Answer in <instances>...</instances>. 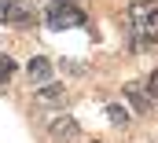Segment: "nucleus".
Returning <instances> with one entry per match:
<instances>
[{
  "label": "nucleus",
  "instance_id": "f257e3e1",
  "mask_svg": "<svg viewBox=\"0 0 158 143\" xmlns=\"http://www.w3.org/2000/svg\"><path fill=\"white\" fill-rule=\"evenodd\" d=\"M129 18H132V30L143 40L158 44V0H132L129 4Z\"/></svg>",
  "mask_w": 158,
  "mask_h": 143
},
{
  "label": "nucleus",
  "instance_id": "f03ea898",
  "mask_svg": "<svg viewBox=\"0 0 158 143\" xmlns=\"http://www.w3.org/2000/svg\"><path fill=\"white\" fill-rule=\"evenodd\" d=\"M48 26L52 30H74V26H85V11H81L74 0H55L48 7Z\"/></svg>",
  "mask_w": 158,
  "mask_h": 143
},
{
  "label": "nucleus",
  "instance_id": "7ed1b4c3",
  "mask_svg": "<svg viewBox=\"0 0 158 143\" xmlns=\"http://www.w3.org/2000/svg\"><path fill=\"white\" fill-rule=\"evenodd\" d=\"M0 22H7V26H30L33 11L26 7V0H0Z\"/></svg>",
  "mask_w": 158,
  "mask_h": 143
},
{
  "label": "nucleus",
  "instance_id": "20e7f679",
  "mask_svg": "<svg viewBox=\"0 0 158 143\" xmlns=\"http://www.w3.org/2000/svg\"><path fill=\"white\" fill-rule=\"evenodd\" d=\"M48 132H52L55 140H70V136H77V121L63 114V117H55V121L48 125Z\"/></svg>",
  "mask_w": 158,
  "mask_h": 143
},
{
  "label": "nucleus",
  "instance_id": "39448f33",
  "mask_svg": "<svg viewBox=\"0 0 158 143\" xmlns=\"http://www.w3.org/2000/svg\"><path fill=\"white\" fill-rule=\"evenodd\" d=\"M37 99H40V103H63L66 92H63V84H44V88L37 92Z\"/></svg>",
  "mask_w": 158,
  "mask_h": 143
},
{
  "label": "nucleus",
  "instance_id": "423d86ee",
  "mask_svg": "<svg viewBox=\"0 0 158 143\" xmlns=\"http://www.w3.org/2000/svg\"><path fill=\"white\" fill-rule=\"evenodd\" d=\"M48 73H52V63H48V59H30V77H33V81H44V77H48Z\"/></svg>",
  "mask_w": 158,
  "mask_h": 143
},
{
  "label": "nucleus",
  "instance_id": "0eeeda50",
  "mask_svg": "<svg viewBox=\"0 0 158 143\" xmlns=\"http://www.w3.org/2000/svg\"><path fill=\"white\" fill-rule=\"evenodd\" d=\"M125 92H129V99L136 103V110H147V103H151V96H147V92H143L140 84H129Z\"/></svg>",
  "mask_w": 158,
  "mask_h": 143
},
{
  "label": "nucleus",
  "instance_id": "6e6552de",
  "mask_svg": "<svg viewBox=\"0 0 158 143\" xmlns=\"http://www.w3.org/2000/svg\"><path fill=\"white\" fill-rule=\"evenodd\" d=\"M11 77H15V59L0 55V84H4V81H11Z\"/></svg>",
  "mask_w": 158,
  "mask_h": 143
},
{
  "label": "nucleus",
  "instance_id": "1a4fd4ad",
  "mask_svg": "<svg viewBox=\"0 0 158 143\" xmlns=\"http://www.w3.org/2000/svg\"><path fill=\"white\" fill-rule=\"evenodd\" d=\"M147 92H151V99L158 103V70L151 73V81H147Z\"/></svg>",
  "mask_w": 158,
  "mask_h": 143
},
{
  "label": "nucleus",
  "instance_id": "9d476101",
  "mask_svg": "<svg viewBox=\"0 0 158 143\" xmlns=\"http://www.w3.org/2000/svg\"><path fill=\"white\" fill-rule=\"evenodd\" d=\"M107 114H110V121H118V125H125V110H121V107H110Z\"/></svg>",
  "mask_w": 158,
  "mask_h": 143
},
{
  "label": "nucleus",
  "instance_id": "9b49d317",
  "mask_svg": "<svg viewBox=\"0 0 158 143\" xmlns=\"http://www.w3.org/2000/svg\"><path fill=\"white\" fill-rule=\"evenodd\" d=\"M96 143H99V140H96Z\"/></svg>",
  "mask_w": 158,
  "mask_h": 143
}]
</instances>
